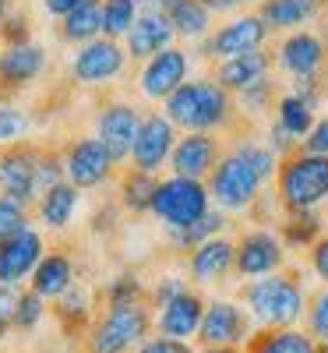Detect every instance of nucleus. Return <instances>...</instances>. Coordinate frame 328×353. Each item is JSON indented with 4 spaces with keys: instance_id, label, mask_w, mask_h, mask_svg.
Wrapping results in <instances>:
<instances>
[{
    "instance_id": "58836bf2",
    "label": "nucleus",
    "mask_w": 328,
    "mask_h": 353,
    "mask_svg": "<svg viewBox=\"0 0 328 353\" xmlns=\"http://www.w3.org/2000/svg\"><path fill=\"white\" fill-rule=\"evenodd\" d=\"M28 128H32V117L25 110H18L11 103H0V149H8L14 141H25Z\"/></svg>"
},
{
    "instance_id": "5701e85b",
    "label": "nucleus",
    "mask_w": 328,
    "mask_h": 353,
    "mask_svg": "<svg viewBox=\"0 0 328 353\" xmlns=\"http://www.w3.org/2000/svg\"><path fill=\"white\" fill-rule=\"evenodd\" d=\"M173 25H170V18L166 14H159V11H141L138 14V21H134V28L127 32V39H124V46H127V57L131 61H148V57H156V53H163L166 46H173Z\"/></svg>"
},
{
    "instance_id": "bb28decb",
    "label": "nucleus",
    "mask_w": 328,
    "mask_h": 353,
    "mask_svg": "<svg viewBox=\"0 0 328 353\" xmlns=\"http://www.w3.org/2000/svg\"><path fill=\"white\" fill-rule=\"evenodd\" d=\"M78 205H81V191L64 181L36 201V223L46 230H68L78 216Z\"/></svg>"
},
{
    "instance_id": "f3484780",
    "label": "nucleus",
    "mask_w": 328,
    "mask_h": 353,
    "mask_svg": "<svg viewBox=\"0 0 328 353\" xmlns=\"http://www.w3.org/2000/svg\"><path fill=\"white\" fill-rule=\"evenodd\" d=\"M276 64L293 74V78H314V74H325L328 68V39L318 36V32H286L276 46Z\"/></svg>"
},
{
    "instance_id": "412c9836",
    "label": "nucleus",
    "mask_w": 328,
    "mask_h": 353,
    "mask_svg": "<svg viewBox=\"0 0 328 353\" xmlns=\"http://www.w3.org/2000/svg\"><path fill=\"white\" fill-rule=\"evenodd\" d=\"M46 71V50L39 43H21L0 50V92H18Z\"/></svg>"
},
{
    "instance_id": "39448f33",
    "label": "nucleus",
    "mask_w": 328,
    "mask_h": 353,
    "mask_svg": "<svg viewBox=\"0 0 328 353\" xmlns=\"http://www.w3.org/2000/svg\"><path fill=\"white\" fill-rule=\"evenodd\" d=\"M156 332L152 304H127V307H99L96 321L88 325L81 346L85 353H134Z\"/></svg>"
},
{
    "instance_id": "4c0bfd02",
    "label": "nucleus",
    "mask_w": 328,
    "mask_h": 353,
    "mask_svg": "<svg viewBox=\"0 0 328 353\" xmlns=\"http://www.w3.org/2000/svg\"><path fill=\"white\" fill-rule=\"evenodd\" d=\"M68 176H64V152L61 149H39V163H36V188H39V198L57 188V184H64Z\"/></svg>"
},
{
    "instance_id": "0eeeda50",
    "label": "nucleus",
    "mask_w": 328,
    "mask_h": 353,
    "mask_svg": "<svg viewBox=\"0 0 328 353\" xmlns=\"http://www.w3.org/2000/svg\"><path fill=\"white\" fill-rule=\"evenodd\" d=\"M61 152H64V176H68V184H74L78 191L103 188L110 176L116 173V166H121L96 134L71 138Z\"/></svg>"
},
{
    "instance_id": "20e7f679",
    "label": "nucleus",
    "mask_w": 328,
    "mask_h": 353,
    "mask_svg": "<svg viewBox=\"0 0 328 353\" xmlns=\"http://www.w3.org/2000/svg\"><path fill=\"white\" fill-rule=\"evenodd\" d=\"M276 201L283 212H311L328 205V156L296 149L279 159L276 170Z\"/></svg>"
},
{
    "instance_id": "9b49d317",
    "label": "nucleus",
    "mask_w": 328,
    "mask_h": 353,
    "mask_svg": "<svg viewBox=\"0 0 328 353\" xmlns=\"http://www.w3.org/2000/svg\"><path fill=\"white\" fill-rule=\"evenodd\" d=\"M46 237L43 230L25 223L21 230H14L8 241H0V283L4 286H28V279H32L36 265L43 261L46 254Z\"/></svg>"
},
{
    "instance_id": "ddd939ff",
    "label": "nucleus",
    "mask_w": 328,
    "mask_h": 353,
    "mask_svg": "<svg viewBox=\"0 0 328 353\" xmlns=\"http://www.w3.org/2000/svg\"><path fill=\"white\" fill-rule=\"evenodd\" d=\"M187 71H191V53H187L184 46H166L163 53L148 57V61L141 64L134 85H138V92H141L145 99L166 103L184 81H191Z\"/></svg>"
},
{
    "instance_id": "b1692460",
    "label": "nucleus",
    "mask_w": 328,
    "mask_h": 353,
    "mask_svg": "<svg viewBox=\"0 0 328 353\" xmlns=\"http://www.w3.org/2000/svg\"><path fill=\"white\" fill-rule=\"evenodd\" d=\"M272 64H276V57H272V53L254 50V53H244V57H233V61L216 64V74H212V78L226 88L229 96H240L244 88L265 81L268 71H272Z\"/></svg>"
},
{
    "instance_id": "37998d69",
    "label": "nucleus",
    "mask_w": 328,
    "mask_h": 353,
    "mask_svg": "<svg viewBox=\"0 0 328 353\" xmlns=\"http://www.w3.org/2000/svg\"><path fill=\"white\" fill-rule=\"evenodd\" d=\"M184 290H191V279H181V276H163L156 279V286H148V304L152 311H159L163 304H170L173 297H181Z\"/></svg>"
},
{
    "instance_id": "09e8293b",
    "label": "nucleus",
    "mask_w": 328,
    "mask_h": 353,
    "mask_svg": "<svg viewBox=\"0 0 328 353\" xmlns=\"http://www.w3.org/2000/svg\"><path fill=\"white\" fill-rule=\"evenodd\" d=\"M307 265H311V272L321 279V286H328V233L307 251Z\"/></svg>"
},
{
    "instance_id": "79ce46f5",
    "label": "nucleus",
    "mask_w": 328,
    "mask_h": 353,
    "mask_svg": "<svg viewBox=\"0 0 328 353\" xmlns=\"http://www.w3.org/2000/svg\"><path fill=\"white\" fill-rule=\"evenodd\" d=\"M0 43H4V46L32 43V21H28L25 11H11L4 21H0Z\"/></svg>"
},
{
    "instance_id": "9d476101",
    "label": "nucleus",
    "mask_w": 328,
    "mask_h": 353,
    "mask_svg": "<svg viewBox=\"0 0 328 353\" xmlns=\"http://www.w3.org/2000/svg\"><path fill=\"white\" fill-rule=\"evenodd\" d=\"M36 163H39V145L32 141H14L8 149H0V198L18 201L21 209H36L39 201Z\"/></svg>"
},
{
    "instance_id": "f257e3e1",
    "label": "nucleus",
    "mask_w": 328,
    "mask_h": 353,
    "mask_svg": "<svg viewBox=\"0 0 328 353\" xmlns=\"http://www.w3.org/2000/svg\"><path fill=\"white\" fill-rule=\"evenodd\" d=\"M279 170V156L268 149L265 141L254 138H240L233 141L223 152L219 166L208 176V194H212V205L226 216H244L261 201V191L268 181H276Z\"/></svg>"
},
{
    "instance_id": "de8ad7c7",
    "label": "nucleus",
    "mask_w": 328,
    "mask_h": 353,
    "mask_svg": "<svg viewBox=\"0 0 328 353\" xmlns=\"http://www.w3.org/2000/svg\"><path fill=\"white\" fill-rule=\"evenodd\" d=\"M304 152H314V156H328V117H321V121H314L311 134L300 141Z\"/></svg>"
},
{
    "instance_id": "ea45409f",
    "label": "nucleus",
    "mask_w": 328,
    "mask_h": 353,
    "mask_svg": "<svg viewBox=\"0 0 328 353\" xmlns=\"http://www.w3.org/2000/svg\"><path fill=\"white\" fill-rule=\"evenodd\" d=\"M236 103H240L247 113H265V110H276V103H279L276 81H272V78H265V81H258V85L244 88V92L236 96Z\"/></svg>"
},
{
    "instance_id": "2eb2a0df",
    "label": "nucleus",
    "mask_w": 328,
    "mask_h": 353,
    "mask_svg": "<svg viewBox=\"0 0 328 353\" xmlns=\"http://www.w3.org/2000/svg\"><path fill=\"white\" fill-rule=\"evenodd\" d=\"M176 138H181V134H176V128L166 121L163 110L145 113L141 131H138L134 149H131V166L159 176V170H170V156L176 149Z\"/></svg>"
},
{
    "instance_id": "e433bc0d",
    "label": "nucleus",
    "mask_w": 328,
    "mask_h": 353,
    "mask_svg": "<svg viewBox=\"0 0 328 353\" xmlns=\"http://www.w3.org/2000/svg\"><path fill=\"white\" fill-rule=\"evenodd\" d=\"M148 290L134 272H116L106 286H103V304L106 307H127V304H145Z\"/></svg>"
},
{
    "instance_id": "4468645a",
    "label": "nucleus",
    "mask_w": 328,
    "mask_h": 353,
    "mask_svg": "<svg viewBox=\"0 0 328 353\" xmlns=\"http://www.w3.org/2000/svg\"><path fill=\"white\" fill-rule=\"evenodd\" d=\"M265 39H268V25L261 21V14H240L226 25H219L212 36L201 43V53L208 61H233V57H244V53H254V50H265Z\"/></svg>"
},
{
    "instance_id": "6e6d98bb",
    "label": "nucleus",
    "mask_w": 328,
    "mask_h": 353,
    "mask_svg": "<svg viewBox=\"0 0 328 353\" xmlns=\"http://www.w3.org/2000/svg\"><path fill=\"white\" fill-rule=\"evenodd\" d=\"M318 353H328V343H318Z\"/></svg>"
},
{
    "instance_id": "c756f323",
    "label": "nucleus",
    "mask_w": 328,
    "mask_h": 353,
    "mask_svg": "<svg viewBox=\"0 0 328 353\" xmlns=\"http://www.w3.org/2000/svg\"><path fill=\"white\" fill-rule=\"evenodd\" d=\"M244 353H318V339L307 329H258Z\"/></svg>"
},
{
    "instance_id": "5fc2aeb1",
    "label": "nucleus",
    "mask_w": 328,
    "mask_h": 353,
    "mask_svg": "<svg viewBox=\"0 0 328 353\" xmlns=\"http://www.w3.org/2000/svg\"><path fill=\"white\" fill-rule=\"evenodd\" d=\"M11 11H14V8H11V0H0V21H4Z\"/></svg>"
},
{
    "instance_id": "49530a36",
    "label": "nucleus",
    "mask_w": 328,
    "mask_h": 353,
    "mask_svg": "<svg viewBox=\"0 0 328 353\" xmlns=\"http://www.w3.org/2000/svg\"><path fill=\"white\" fill-rule=\"evenodd\" d=\"M14 301H18V286H4V283H0V346H4V339L14 332V329H11Z\"/></svg>"
},
{
    "instance_id": "f03ea898",
    "label": "nucleus",
    "mask_w": 328,
    "mask_h": 353,
    "mask_svg": "<svg viewBox=\"0 0 328 353\" xmlns=\"http://www.w3.org/2000/svg\"><path fill=\"white\" fill-rule=\"evenodd\" d=\"M307 286L296 269H283L276 276H261L240 286V304L254 318L258 329H296L307 314Z\"/></svg>"
},
{
    "instance_id": "393cba45",
    "label": "nucleus",
    "mask_w": 328,
    "mask_h": 353,
    "mask_svg": "<svg viewBox=\"0 0 328 353\" xmlns=\"http://www.w3.org/2000/svg\"><path fill=\"white\" fill-rule=\"evenodd\" d=\"M328 0H261L258 14L268 32H296V25H307L325 11Z\"/></svg>"
},
{
    "instance_id": "aec40b11",
    "label": "nucleus",
    "mask_w": 328,
    "mask_h": 353,
    "mask_svg": "<svg viewBox=\"0 0 328 353\" xmlns=\"http://www.w3.org/2000/svg\"><path fill=\"white\" fill-rule=\"evenodd\" d=\"M205 293L201 290H184L181 297H173L170 304H163L156 311V336H170V339H181L191 343L201 332V318H205Z\"/></svg>"
},
{
    "instance_id": "8fccbe9b",
    "label": "nucleus",
    "mask_w": 328,
    "mask_h": 353,
    "mask_svg": "<svg viewBox=\"0 0 328 353\" xmlns=\"http://www.w3.org/2000/svg\"><path fill=\"white\" fill-rule=\"evenodd\" d=\"M81 4H88V0H43L46 14H53V18H64V14H71L74 8H81Z\"/></svg>"
},
{
    "instance_id": "1a4fd4ad",
    "label": "nucleus",
    "mask_w": 328,
    "mask_h": 353,
    "mask_svg": "<svg viewBox=\"0 0 328 353\" xmlns=\"http://www.w3.org/2000/svg\"><path fill=\"white\" fill-rule=\"evenodd\" d=\"M286 269V244L276 230L251 226L236 237V276L244 283L261 279V276H276Z\"/></svg>"
},
{
    "instance_id": "cd10ccee",
    "label": "nucleus",
    "mask_w": 328,
    "mask_h": 353,
    "mask_svg": "<svg viewBox=\"0 0 328 353\" xmlns=\"http://www.w3.org/2000/svg\"><path fill=\"white\" fill-rule=\"evenodd\" d=\"M325 216L321 209L311 212H279V237L286 244V251H311L321 237H325Z\"/></svg>"
},
{
    "instance_id": "603ef678",
    "label": "nucleus",
    "mask_w": 328,
    "mask_h": 353,
    "mask_svg": "<svg viewBox=\"0 0 328 353\" xmlns=\"http://www.w3.org/2000/svg\"><path fill=\"white\" fill-rule=\"evenodd\" d=\"M170 4H173V0H138V8H141V11H159V14H166Z\"/></svg>"
},
{
    "instance_id": "f704fd0d",
    "label": "nucleus",
    "mask_w": 328,
    "mask_h": 353,
    "mask_svg": "<svg viewBox=\"0 0 328 353\" xmlns=\"http://www.w3.org/2000/svg\"><path fill=\"white\" fill-rule=\"evenodd\" d=\"M138 14H141L138 0H103V36L116 39V43L127 39Z\"/></svg>"
},
{
    "instance_id": "c03bdc74",
    "label": "nucleus",
    "mask_w": 328,
    "mask_h": 353,
    "mask_svg": "<svg viewBox=\"0 0 328 353\" xmlns=\"http://www.w3.org/2000/svg\"><path fill=\"white\" fill-rule=\"evenodd\" d=\"M25 223H32L28 219V209H21L18 201L11 198H0V241H8L14 230H21Z\"/></svg>"
},
{
    "instance_id": "a211bd4d",
    "label": "nucleus",
    "mask_w": 328,
    "mask_h": 353,
    "mask_svg": "<svg viewBox=\"0 0 328 353\" xmlns=\"http://www.w3.org/2000/svg\"><path fill=\"white\" fill-rule=\"evenodd\" d=\"M145 113H138L131 103H106L96 113V138L113 152L116 163H131L134 138L141 131Z\"/></svg>"
},
{
    "instance_id": "a878e982",
    "label": "nucleus",
    "mask_w": 328,
    "mask_h": 353,
    "mask_svg": "<svg viewBox=\"0 0 328 353\" xmlns=\"http://www.w3.org/2000/svg\"><path fill=\"white\" fill-rule=\"evenodd\" d=\"M96 293L88 290V286H81V283H74L61 301H53V318H57V325L61 329H68L71 336H81L85 339V332H88V325L96 321Z\"/></svg>"
},
{
    "instance_id": "c85d7f7f",
    "label": "nucleus",
    "mask_w": 328,
    "mask_h": 353,
    "mask_svg": "<svg viewBox=\"0 0 328 353\" xmlns=\"http://www.w3.org/2000/svg\"><path fill=\"white\" fill-rule=\"evenodd\" d=\"M103 36V0H88V4L74 8L71 14L57 18V39L85 46Z\"/></svg>"
},
{
    "instance_id": "f8f14e48",
    "label": "nucleus",
    "mask_w": 328,
    "mask_h": 353,
    "mask_svg": "<svg viewBox=\"0 0 328 353\" xmlns=\"http://www.w3.org/2000/svg\"><path fill=\"white\" fill-rule=\"evenodd\" d=\"M127 46L116 43V39H92L74 50L71 57V78L78 85H110L113 78H121L124 68H127Z\"/></svg>"
},
{
    "instance_id": "c9c22d12",
    "label": "nucleus",
    "mask_w": 328,
    "mask_h": 353,
    "mask_svg": "<svg viewBox=\"0 0 328 353\" xmlns=\"http://www.w3.org/2000/svg\"><path fill=\"white\" fill-rule=\"evenodd\" d=\"M46 311H50V301H43L32 286H21L18 301H14V314H11V329L14 332H36L43 325Z\"/></svg>"
},
{
    "instance_id": "2f4dec72",
    "label": "nucleus",
    "mask_w": 328,
    "mask_h": 353,
    "mask_svg": "<svg viewBox=\"0 0 328 353\" xmlns=\"http://www.w3.org/2000/svg\"><path fill=\"white\" fill-rule=\"evenodd\" d=\"M166 18L173 32L181 39H208V25H212V11L201 0H173L166 8Z\"/></svg>"
},
{
    "instance_id": "4d7b16f0",
    "label": "nucleus",
    "mask_w": 328,
    "mask_h": 353,
    "mask_svg": "<svg viewBox=\"0 0 328 353\" xmlns=\"http://www.w3.org/2000/svg\"><path fill=\"white\" fill-rule=\"evenodd\" d=\"M0 353H4V350H0Z\"/></svg>"
},
{
    "instance_id": "a19ab883",
    "label": "nucleus",
    "mask_w": 328,
    "mask_h": 353,
    "mask_svg": "<svg viewBox=\"0 0 328 353\" xmlns=\"http://www.w3.org/2000/svg\"><path fill=\"white\" fill-rule=\"evenodd\" d=\"M304 329H307L318 343H328V286H325V290H318L314 297L307 301Z\"/></svg>"
},
{
    "instance_id": "6e6552de",
    "label": "nucleus",
    "mask_w": 328,
    "mask_h": 353,
    "mask_svg": "<svg viewBox=\"0 0 328 353\" xmlns=\"http://www.w3.org/2000/svg\"><path fill=\"white\" fill-rule=\"evenodd\" d=\"M254 332H258V325H254V318L247 314V307L240 301L216 297V301H208V307H205L198 346L201 350H208V346H236V350H244Z\"/></svg>"
},
{
    "instance_id": "864d4df0",
    "label": "nucleus",
    "mask_w": 328,
    "mask_h": 353,
    "mask_svg": "<svg viewBox=\"0 0 328 353\" xmlns=\"http://www.w3.org/2000/svg\"><path fill=\"white\" fill-rule=\"evenodd\" d=\"M198 353H244V350H236V346H208V350H198Z\"/></svg>"
},
{
    "instance_id": "423d86ee",
    "label": "nucleus",
    "mask_w": 328,
    "mask_h": 353,
    "mask_svg": "<svg viewBox=\"0 0 328 353\" xmlns=\"http://www.w3.org/2000/svg\"><path fill=\"white\" fill-rule=\"evenodd\" d=\"M212 194H208L205 181H191V176H163L156 201H152V216L163 223V230H184L201 223L212 212Z\"/></svg>"
},
{
    "instance_id": "3c124183",
    "label": "nucleus",
    "mask_w": 328,
    "mask_h": 353,
    "mask_svg": "<svg viewBox=\"0 0 328 353\" xmlns=\"http://www.w3.org/2000/svg\"><path fill=\"white\" fill-rule=\"evenodd\" d=\"M201 4L208 11H233V8H240V4H251V0H201Z\"/></svg>"
},
{
    "instance_id": "72a5a7b5",
    "label": "nucleus",
    "mask_w": 328,
    "mask_h": 353,
    "mask_svg": "<svg viewBox=\"0 0 328 353\" xmlns=\"http://www.w3.org/2000/svg\"><path fill=\"white\" fill-rule=\"evenodd\" d=\"M276 124L293 138V141H304L314 128V103L300 99L296 92H283L276 103Z\"/></svg>"
},
{
    "instance_id": "dca6fc26",
    "label": "nucleus",
    "mask_w": 328,
    "mask_h": 353,
    "mask_svg": "<svg viewBox=\"0 0 328 353\" xmlns=\"http://www.w3.org/2000/svg\"><path fill=\"white\" fill-rule=\"evenodd\" d=\"M226 145L219 134L208 131H187L176 138V149L170 156V173L173 176H191V181H208L212 170L219 166Z\"/></svg>"
},
{
    "instance_id": "473e14b6",
    "label": "nucleus",
    "mask_w": 328,
    "mask_h": 353,
    "mask_svg": "<svg viewBox=\"0 0 328 353\" xmlns=\"http://www.w3.org/2000/svg\"><path fill=\"white\" fill-rule=\"evenodd\" d=\"M226 226H229V216H226V212H219V209H212V212H208L201 223H194V226H184V230H166V241H170V248H173V251L191 254V251H194V248H201L205 241L223 237Z\"/></svg>"
},
{
    "instance_id": "7ed1b4c3",
    "label": "nucleus",
    "mask_w": 328,
    "mask_h": 353,
    "mask_svg": "<svg viewBox=\"0 0 328 353\" xmlns=\"http://www.w3.org/2000/svg\"><path fill=\"white\" fill-rule=\"evenodd\" d=\"M166 121L176 131H208L219 134L236 124V103L216 78H191L163 103Z\"/></svg>"
},
{
    "instance_id": "4be33fe9",
    "label": "nucleus",
    "mask_w": 328,
    "mask_h": 353,
    "mask_svg": "<svg viewBox=\"0 0 328 353\" xmlns=\"http://www.w3.org/2000/svg\"><path fill=\"white\" fill-rule=\"evenodd\" d=\"M78 283V272H74V254L68 248H50L43 254V261L36 265L32 279H28V286H32L43 301H61L64 293Z\"/></svg>"
},
{
    "instance_id": "6ab92c4d",
    "label": "nucleus",
    "mask_w": 328,
    "mask_h": 353,
    "mask_svg": "<svg viewBox=\"0 0 328 353\" xmlns=\"http://www.w3.org/2000/svg\"><path fill=\"white\" fill-rule=\"evenodd\" d=\"M187 265V279L198 286H219L229 276H236V241L233 237H212L191 254H184Z\"/></svg>"
},
{
    "instance_id": "a18cd8bd",
    "label": "nucleus",
    "mask_w": 328,
    "mask_h": 353,
    "mask_svg": "<svg viewBox=\"0 0 328 353\" xmlns=\"http://www.w3.org/2000/svg\"><path fill=\"white\" fill-rule=\"evenodd\" d=\"M134 353H198L191 343H181V339H170V336H148Z\"/></svg>"
},
{
    "instance_id": "7c9ffc66",
    "label": "nucleus",
    "mask_w": 328,
    "mask_h": 353,
    "mask_svg": "<svg viewBox=\"0 0 328 353\" xmlns=\"http://www.w3.org/2000/svg\"><path fill=\"white\" fill-rule=\"evenodd\" d=\"M156 191H159V176L156 173H145V170L127 166L121 173V191H116V201H121V209H127L134 216H145V212H152Z\"/></svg>"
}]
</instances>
